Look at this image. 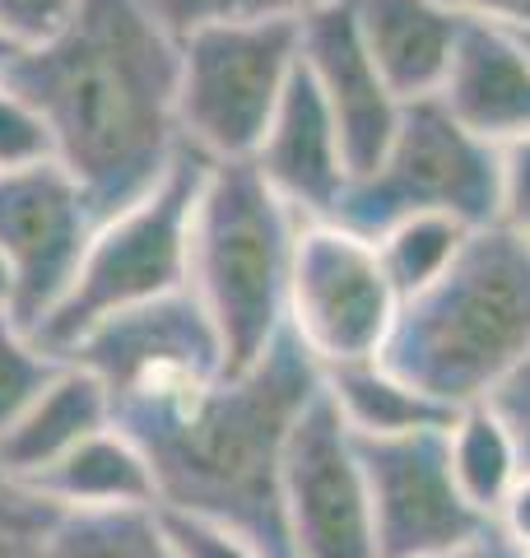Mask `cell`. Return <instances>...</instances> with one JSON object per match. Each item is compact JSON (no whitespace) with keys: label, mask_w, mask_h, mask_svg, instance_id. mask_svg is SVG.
I'll return each instance as SVG.
<instances>
[{"label":"cell","mask_w":530,"mask_h":558,"mask_svg":"<svg viewBox=\"0 0 530 558\" xmlns=\"http://www.w3.org/2000/svg\"><path fill=\"white\" fill-rule=\"evenodd\" d=\"M51 159H57V154H51V135L43 126L38 108L0 80V172L51 163Z\"/></svg>","instance_id":"484cf974"},{"label":"cell","mask_w":530,"mask_h":558,"mask_svg":"<svg viewBox=\"0 0 530 558\" xmlns=\"http://www.w3.org/2000/svg\"><path fill=\"white\" fill-rule=\"evenodd\" d=\"M182 38L149 0H80L51 38L20 47L5 84L38 108L57 163L98 219L127 209L182 154L177 126Z\"/></svg>","instance_id":"7a4b0ae2"},{"label":"cell","mask_w":530,"mask_h":558,"mask_svg":"<svg viewBox=\"0 0 530 558\" xmlns=\"http://www.w3.org/2000/svg\"><path fill=\"white\" fill-rule=\"evenodd\" d=\"M447 10H456L470 24H493V28H530V0H442Z\"/></svg>","instance_id":"4dcf8cb0"},{"label":"cell","mask_w":530,"mask_h":558,"mask_svg":"<svg viewBox=\"0 0 530 558\" xmlns=\"http://www.w3.org/2000/svg\"><path fill=\"white\" fill-rule=\"evenodd\" d=\"M108 424H112L108 387L88 368L65 359L61 373L43 387V396L0 433V465L14 480H33L51 461H61L70 447H80L84 438H94Z\"/></svg>","instance_id":"e0dca14e"},{"label":"cell","mask_w":530,"mask_h":558,"mask_svg":"<svg viewBox=\"0 0 530 558\" xmlns=\"http://www.w3.org/2000/svg\"><path fill=\"white\" fill-rule=\"evenodd\" d=\"M201 178H205V159L182 149L177 163L164 172V182L149 186L127 209L98 219L70 289L43 317V326L33 330V340L47 354L65 359V349L103 317L186 289L191 215H196Z\"/></svg>","instance_id":"5b68a950"},{"label":"cell","mask_w":530,"mask_h":558,"mask_svg":"<svg viewBox=\"0 0 530 558\" xmlns=\"http://www.w3.org/2000/svg\"><path fill=\"white\" fill-rule=\"evenodd\" d=\"M154 14L177 38L196 33L205 24H233V20H303L322 0H149Z\"/></svg>","instance_id":"d4e9b609"},{"label":"cell","mask_w":530,"mask_h":558,"mask_svg":"<svg viewBox=\"0 0 530 558\" xmlns=\"http://www.w3.org/2000/svg\"><path fill=\"white\" fill-rule=\"evenodd\" d=\"M298 65V20H233L186 33L177 61L182 145L205 163L252 159Z\"/></svg>","instance_id":"8992f818"},{"label":"cell","mask_w":530,"mask_h":558,"mask_svg":"<svg viewBox=\"0 0 530 558\" xmlns=\"http://www.w3.org/2000/svg\"><path fill=\"white\" fill-rule=\"evenodd\" d=\"M298 28H303V70L340 131L349 172L363 178L382 163L386 145L396 140L405 102L382 80L377 61L368 57L349 0H322L298 20Z\"/></svg>","instance_id":"4fadbf2b"},{"label":"cell","mask_w":530,"mask_h":558,"mask_svg":"<svg viewBox=\"0 0 530 558\" xmlns=\"http://www.w3.org/2000/svg\"><path fill=\"white\" fill-rule=\"evenodd\" d=\"M61 517L57 502L0 465V558H47Z\"/></svg>","instance_id":"cb8c5ba5"},{"label":"cell","mask_w":530,"mask_h":558,"mask_svg":"<svg viewBox=\"0 0 530 558\" xmlns=\"http://www.w3.org/2000/svg\"><path fill=\"white\" fill-rule=\"evenodd\" d=\"M498 223L530 238V135L498 145Z\"/></svg>","instance_id":"83f0119b"},{"label":"cell","mask_w":530,"mask_h":558,"mask_svg":"<svg viewBox=\"0 0 530 558\" xmlns=\"http://www.w3.org/2000/svg\"><path fill=\"white\" fill-rule=\"evenodd\" d=\"M429 209L456 215L470 229L498 223V145L466 131L437 98L405 102L382 163L349 182L335 219L377 238L386 223Z\"/></svg>","instance_id":"52a82bcc"},{"label":"cell","mask_w":530,"mask_h":558,"mask_svg":"<svg viewBox=\"0 0 530 558\" xmlns=\"http://www.w3.org/2000/svg\"><path fill=\"white\" fill-rule=\"evenodd\" d=\"M285 526L293 558H382L359 442L326 391L303 410L289 438Z\"/></svg>","instance_id":"8fae6325"},{"label":"cell","mask_w":530,"mask_h":558,"mask_svg":"<svg viewBox=\"0 0 530 558\" xmlns=\"http://www.w3.org/2000/svg\"><path fill=\"white\" fill-rule=\"evenodd\" d=\"M368 57L400 102L437 98L470 20L442 0H349Z\"/></svg>","instance_id":"9a60e30c"},{"label":"cell","mask_w":530,"mask_h":558,"mask_svg":"<svg viewBox=\"0 0 530 558\" xmlns=\"http://www.w3.org/2000/svg\"><path fill=\"white\" fill-rule=\"evenodd\" d=\"M511 38H517V47H521L526 57H530V28H517V33H511Z\"/></svg>","instance_id":"d590c367"},{"label":"cell","mask_w":530,"mask_h":558,"mask_svg":"<svg viewBox=\"0 0 530 558\" xmlns=\"http://www.w3.org/2000/svg\"><path fill=\"white\" fill-rule=\"evenodd\" d=\"M61 512H112V508H158L149 461L117 424L70 447L43 475L28 480Z\"/></svg>","instance_id":"ac0fdd59"},{"label":"cell","mask_w":530,"mask_h":558,"mask_svg":"<svg viewBox=\"0 0 530 558\" xmlns=\"http://www.w3.org/2000/svg\"><path fill=\"white\" fill-rule=\"evenodd\" d=\"M61 363L65 359L47 354L28 330H20L0 312V433L43 396L47 381L61 373Z\"/></svg>","instance_id":"603a6c76"},{"label":"cell","mask_w":530,"mask_h":558,"mask_svg":"<svg viewBox=\"0 0 530 558\" xmlns=\"http://www.w3.org/2000/svg\"><path fill=\"white\" fill-rule=\"evenodd\" d=\"M437 102L489 145L530 135V57L507 28L466 24Z\"/></svg>","instance_id":"2e32d148"},{"label":"cell","mask_w":530,"mask_h":558,"mask_svg":"<svg viewBox=\"0 0 530 558\" xmlns=\"http://www.w3.org/2000/svg\"><path fill=\"white\" fill-rule=\"evenodd\" d=\"M322 391L335 405V414H340V424L363 442L405 438V433H423V428H447L456 414L447 405H437V400H429L419 387H410L382 359L322 368Z\"/></svg>","instance_id":"d6986e66"},{"label":"cell","mask_w":530,"mask_h":558,"mask_svg":"<svg viewBox=\"0 0 530 558\" xmlns=\"http://www.w3.org/2000/svg\"><path fill=\"white\" fill-rule=\"evenodd\" d=\"M47 558H177L158 508L65 512Z\"/></svg>","instance_id":"7402d4cb"},{"label":"cell","mask_w":530,"mask_h":558,"mask_svg":"<svg viewBox=\"0 0 530 558\" xmlns=\"http://www.w3.org/2000/svg\"><path fill=\"white\" fill-rule=\"evenodd\" d=\"M447 428H423L405 438L359 442L368 498H373V526L382 558H433L451 554L493 531L461 498L447 465Z\"/></svg>","instance_id":"30bf717a"},{"label":"cell","mask_w":530,"mask_h":558,"mask_svg":"<svg viewBox=\"0 0 530 558\" xmlns=\"http://www.w3.org/2000/svg\"><path fill=\"white\" fill-rule=\"evenodd\" d=\"M168 531V545L177 558H265V549H256L246 535L219 526V521L191 517V512H168L158 508Z\"/></svg>","instance_id":"4316f807"},{"label":"cell","mask_w":530,"mask_h":558,"mask_svg":"<svg viewBox=\"0 0 530 558\" xmlns=\"http://www.w3.org/2000/svg\"><path fill=\"white\" fill-rule=\"evenodd\" d=\"M94 229L98 209L57 159L0 172V260L10 270L5 317L20 330L33 336L61 303Z\"/></svg>","instance_id":"9c48e42d"},{"label":"cell","mask_w":530,"mask_h":558,"mask_svg":"<svg viewBox=\"0 0 530 558\" xmlns=\"http://www.w3.org/2000/svg\"><path fill=\"white\" fill-rule=\"evenodd\" d=\"M0 312H10V270H5V260H0Z\"/></svg>","instance_id":"e575fe53"},{"label":"cell","mask_w":530,"mask_h":558,"mask_svg":"<svg viewBox=\"0 0 530 558\" xmlns=\"http://www.w3.org/2000/svg\"><path fill=\"white\" fill-rule=\"evenodd\" d=\"M433 558H517V549L503 539V531L493 526V531H484L480 539H470V545H461V549H451V554H433Z\"/></svg>","instance_id":"d6a6232c"},{"label":"cell","mask_w":530,"mask_h":558,"mask_svg":"<svg viewBox=\"0 0 530 558\" xmlns=\"http://www.w3.org/2000/svg\"><path fill=\"white\" fill-rule=\"evenodd\" d=\"M447 465L451 480L461 488V498L470 502L480 517H498L503 498L511 494V484L521 480V447L511 438L507 418L489 405V400H474V405H461L447 424Z\"/></svg>","instance_id":"ffe728a7"},{"label":"cell","mask_w":530,"mask_h":558,"mask_svg":"<svg viewBox=\"0 0 530 558\" xmlns=\"http://www.w3.org/2000/svg\"><path fill=\"white\" fill-rule=\"evenodd\" d=\"M65 359L94 373L108 387L112 405L131 391L158 387V381L224 373L219 336L191 289L103 317L65 349Z\"/></svg>","instance_id":"7c38bea8"},{"label":"cell","mask_w":530,"mask_h":558,"mask_svg":"<svg viewBox=\"0 0 530 558\" xmlns=\"http://www.w3.org/2000/svg\"><path fill=\"white\" fill-rule=\"evenodd\" d=\"M298 223L303 219L275 196L252 159L205 163L186 289L219 336L224 373L256 363L289 326Z\"/></svg>","instance_id":"277c9868"},{"label":"cell","mask_w":530,"mask_h":558,"mask_svg":"<svg viewBox=\"0 0 530 558\" xmlns=\"http://www.w3.org/2000/svg\"><path fill=\"white\" fill-rule=\"evenodd\" d=\"M489 405L507 418L511 438H517V447H521V461L530 470V354L498 381V391L489 396Z\"/></svg>","instance_id":"f546056e"},{"label":"cell","mask_w":530,"mask_h":558,"mask_svg":"<svg viewBox=\"0 0 530 558\" xmlns=\"http://www.w3.org/2000/svg\"><path fill=\"white\" fill-rule=\"evenodd\" d=\"M322 396V363L285 326L238 373L177 377L131 391L112 424L145 451L158 508L246 535L265 558H293L285 526V457L298 418Z\"/></svg>","instance_id":"6da1fadb"},{"label":"cell","mask_w":530,"mask_h":558,"mask_svg":"<svg viewBox=\"0 0 530 558\" xmlns=\"http://www.w3.org/2000/svg\"><path fill=\"white\" fill-rule=\"evenodd\" d=\"M530 354V238L474 229L451 270L400 303L382 363L447 410L474 405Z\"/></svg>","instance_id":"3957f363"},{"label":"cell","mask_w":530,"mask_h":558,"mask_svg":"<svg viewBox=\"0 0 530 558\" xmlns=\"http://www.w3.org/2000/svg\"><path fill=\"white\" fill-rule=\"evenodd\" d=\"M470 233H474L470 223H461L456 215H437V209L386 223L373 242H377L382 266H386V275H392V284L400 293V303L414 299V293H423L433 279L447 275L451 260L461 256V247L470 242Z\"/></svg>","instance_id":"44dd1931"},{"label":"cell","mask_w":530,"mask_h":558,"mask_svg":"<svg viewBox=\"0 0 530 558\" xmlns=\"http://www.w3.org/2000/svg\"><path fill=\"white\" fill-rule=\"evenodd\" d=\"M400 317V293L377 242L340 219H303L289 275V330L322 368L377 359Z\"/></svg>","instance_id":"ba28073f"},{"label":"cell","mask_w":530,"mask_h":558,"mask_svg":"<svg viewBox=\"0 0 530 558\" xmlns=\"http://www.w3.org/2000/svg\"><path fill=\"white\" fill-rule=\"evenodd\" d=\"M493 526L503 531V539L511 549H530V470H521V480L511 484V494L503 498Z\"/></svg>","instance_id":"1f68e13d"},{"label":"cell","mask_w":530,"mask_h":558,"mask_svg":"<svg viewBox=\"0 0 530 558\" xmlns=\"http://www.w3.org/2000/svg\"><path fill=\"white\" fill-rule=\"evenodd\" d=\"M517 558H530V549H517Z\"/></svg>","instance_id":"8d00e7d4"},{"label":"cell","mask_w":530,"mask_h":558,"mask_svg":"<svg viewBox=\"0 0 530 558\" xmlns=\"http://www.w3.org/2000/svg\"><path fill=\"white\" fill-rule=\"evenodd\" d=\"M80 0H0V33L14 47H33L51 38L70 14H75Z\"/></svg>","instance_id":"f1b7e54d"},{"label":"cell","mask_w":530,"mask_h":558,"mask_svg":"<svg viewBox=\"0 0 530 558\" xmlns=\"http://www.w3.org/2000/svg\"><path fill=\"white\" fill-rule=\"evenodd\" d=\"M252 163L298 219L340 215V201L353 182V172L345 159L340 131H335L326 102L303 65H298V75L289 80L285 98H279Z\"/></svg>","instance_id":"5bb4252c"},{"label":"cell","mask_w":530,"mask_h":558,"mask_svg":"<svg viewBox=\"0 0 530 558\" xmlns=\"http://www.w3.org/2000/svg\"><path fill=\"white\" fill-rule=\"evenodd\" d=\"M14 57H20V47H14L10 38H5V33H0V80H5V70H10V61Z\"/></svg>","instance_id":"836d02e7"}]
</instances>
